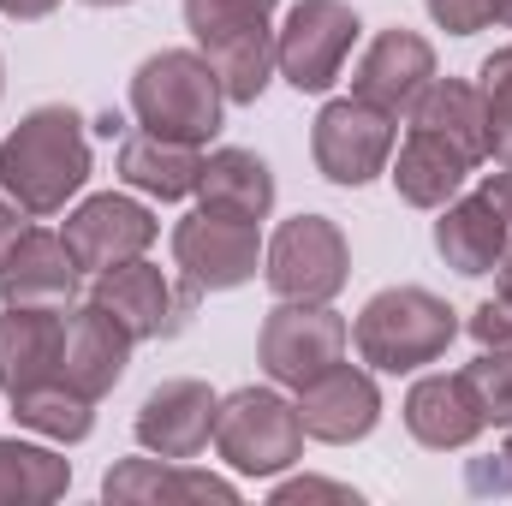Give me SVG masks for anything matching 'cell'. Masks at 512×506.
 <instances>
[{"label":"cell","instance_id":"6da1fadb","mask_svg":"<svg viewBox=\"0 0 512 506\" xmlns=\"http://www.w3.org/2000/svg\"><path fill=\"white\" fill-rule=\"evenodd\" d=\"M90 179V137L72 108H30L0 143V185L24 215H54Z\"/></svg>","mask_w":512,"mask_h":506},{"label":"cell","instance_id":"7a4b0ae2","mask_svg":"<svg viewBox=\"0 0 512 506\" xmlns=\"http://www.w3.org/2000/svg\"><path fill=\"white\" fill-rule=\"evenodd\" d=\"M221 108H227V90H221L215 66L191 48H161L131 78V114L155 137L209 143L221 131Z\"/></svg>","mask_w":512,"mask_h":506},{"label":"cell","instance_id":"3957f363","mask_svg":"<svg viewBox=\"0 0 512 506\" xmlns=\"http://www.w3.org/2000/svg\"><path fill=\"white\" fill-rule=\"evenodd\" d=\"M453 334H459V310L447 298L423 292V286H387V292H376L364 304L358 328H352L364 364L370 370H387V376L417 370V364H435L453 346Z\"/></svg>","mask_w":512,"mask_h":506},{"label":"cell","instance_id":"277c9868","mask_svg":"<svg viewBox=\"0 0 512 506\" xmlns=\"http://www.w3.org/2000/svg\"><path fill=\"white\" fill-rule=\"evenodd\" d=\"M215 447L233 471L245 477H274L304 453V423L298 405H286L268 387H239L233 399H221L215 411Z\"/></svg>","mask_w":512,"mask_h":506},{"label":"cell","instance_id":"5b68a950","mask_svg":"<svg viewBox=\"0 0 512 506\" xmlns=\"http://www.w3.org/2000/svg\"><path fill=\"white\" fill-rule=\"evenodd\" d=\"M352 274V251L328 215H298L268 239V286L280 304H328Z\"/></svg>","mask_w":512,"mask_h":506},{"label":"cell","instance_id":"8992f818","mask_svg":"<svg viewBox=\"0 0 512 506\" xmlns=\"http://www.w3.org/2000/svg\"><path fill=\"white\" fill-rule=\"evenodd\" d=\"M352 42H358V12L346 0H298L286 12V30L274 36V66L298 96H316L340 78Z\"/></svg>","mask_w":512,"mask_h":506},{"label":"cell","instance_id":"52a82bcc","mask_svg":"<svg viewBox=\"0 0 512 506\" xmlns=\"http://www.w3.org/2000/svg\"><path fill=\"white\" fill-rule=\"evenodd\" d=\"M346 340L352 328L328 304H280L262 322V370L280 387H310L334 364H346Z\"/></svg>","mask_w":512,"mask_h":506},{"label":"cell","instance_id":"ba28073f","mask_svg":"<svg viewBox=\"0 0 512 506\" xmlns=\"http://www.w3.org/2000/svg\"><path fill=\"white\" fill-rule=\"evenodd\" d=\"M310 155L334 185H370L393 155V114L358 102V96L328 102L310 131Z\"/></svg>","mask_w":512,"mask_h":506},{"label":"cell","instance_id":"9c48e42d","mask_svg":"<svg viewBox=\"0 0 512 506\" xmlns=\"http://www.w3.org/2000/svg\"><path fill=\"white\" fill-rule=\"evenodd\" d=\"M256 221H233V215H215V209H197L173 227V262L179 274L197 286V292H227V286H245L256 274Z\"/></svg>","mask_w":512,"mask_h":506},{"label":"cell","instance_id":"30bf717a","mask_svg":"<svg viewBox=\"0 0 512 506\" xmlns=\"http://www.w3.org/2000/svg\"><path fill=\"white\" fill-rule=\"evenodd\" d=\"M197 286H173L161 268H149L143 256H131L120 268H102L96 274V304H108L120 322L131 328V340H167L185 328V316L197 310Z\"/></svg>","mask_w":512,"mask_h":506},{"label":"cell","instance_id":"8fae6325","mask_svg":"<svg viewBox=\"0 0 512 506\" xmlns=\"http://www.w3.org/2000/svg\"><path fill=\"white\" fill-rule=\"evenodd\" d=\"M60 239L78 256L84 274H102V268H120V262H131V256H143L155 245V215L143 203H131V197L102 191V197H90V203H78L66 215Z\"/></svg>","mask_w":512,"mask_h":506},{"label":"cell","instance_id":"7c38bea8","mask_svg":"<svg viewBox=\"0 0 512 506\" xmlns=\"http://www.w3.org/2000/svg\"><path fill=\"white\" fill-rule=\"evenodd\" d=\"M429 84H435V48L417 30H382L364 48L358 72H352V96L370 102V108H382V114H393V120L411 114Z\"/></svg>","mask_w":512,"mask_h":506},{"label":"cell","instance_id":"4fadbf2b","mask_svg":"<svg viewBox=\"0 0 512 506\" xmlns=\"http://www.w3.org/2000/svg\"><path fill=\"white\" fill-rule=\"evenodd\" d=\"M131 328L108 310V304H78L72 316H66V346H60V376L72 381L84 399H102V393H114V381L126 376L131 364Z\"/></svg>","mask_w":512,"mask_h":506},{"label":"cell","instance_id":"5bb4252c","mask_svg":"<svg viewBox=\"0 0 512 506\" xmlns=\"http://www.w3.org/2000/svg\"><path fill=\"white\" fill-rule=\"evenodd\" d=\"M382 417V393L364 370H346L334 364L328 376H316L310 387H298V423L310 441H328V447H346V441H364Z\"/></svg>","mask_w":512,"mask_h":506},{"label":"cell","instance_id":"9a60e30c","mask_svg":"<svg viewBox=\"0 0 512 506\" xmlns=\"http://www.w3.org/2000/svg\"><path fill=\"white\" fill-rule=\"evenodd\" d=\"M215 411L221 399L203 387V381H167L143 399L137 411V441L155 453V459H197L215 435Z\"/></svg>","mask_w":512,"mask_h":506},{"label":"cell","instance_id":"2e32d148","mask_svg":"<svg viewBox=\"0 0 512 506\" xmlns=\"http://www.w3.org/2000/svg\"><path fill=\"white\" fill-rule=\"evenodd\" d=\"M60 346H66V316L36 310V304H6L0 316V387L18 399L30 387H48L60 376Z\"/></svg>","mask_w":512,"mask_h":506},{"label":"cell","instance_id":"e0dca14e","mask_svg":"<svg viewBox=\"0 0 512 506\" xmlns=\"http://www.w3.org/2000/svg\"><path fill=\"white\" fill-rule=\"evenodd\" d=\"M405 429L435 447V453H453V447H471L489 417H483V399L471 376H423L411 393H405Z\"/></svg>","mask_w":512,"mask_h":506},{"label":"cell","instance_id":"ac0fdd59","mask_svg":"<svg viewBox=\"0 0 512 506\" xmlns=\"http://www.w3.org/2000/svg\"><path fill=\"white\" fill-rule=\"evenodd\" d=\"M78 256L66 251V239L54 233H24L12 256L0 262V298L6 304H36V310H60L78 292Z\"/></svg>","mask_w":512,"mask_h":506},{"label":"cell","instance_id":"d6986e66","mask_svg":"<svg viewBox=\"0 0 512 506\" xmlns=\"http://www.w3.org/2000/svg\"><path fill=\"white\" fill-rule=\"evenodd\" d=\"M102 495L120 506H179V501H221L233 506L239 489L227 477H209V471H185L179 459H120L108 477H102Z\"/></svg>","mask_w":512,"mask_h":506},{"label":"cell","instance_id":"ffe728a7","mask_svg":"<svg viewBox=\"0 0 512 506\" xmlns=\"http://www.w3.org/2000/svg\"><path fill=\"white\" fill-rule=\"evenodd\" d=\"M471 155L465 149H453L447 137H435V131L411 126V137L399 143V161H393V185H399V197L411 203V209H447L453 197H459V185L471 179Z\"/></svg>","mask_w":512,"mask_h":506},{"label":"cell","instance_id":"44dd1931","mask_svg":"<svg viewBox=\"0 0 512 506\" xmlns=\"http://www.w3.org/2000/svg\"><path fill=\"white\" fill-rule=\"evenodd\" d=\"M435 251L447 256V268H459V274L477 280V274H495L501 268V256L512 251V227L495 215V203L477 191V197H459V203L441 209Z\"/></svg>","mask_w":512,"mask_h":506},{"label":"cell","instance_id":"7402d4cb","mask_svg":"<svg viewBox=\"0 0 512 506\" xmlns=\"http://www.w3.org/2000/svg\"><path fill=\"white\" fill-rule=\"evenodd\" d=\"M120 179L161 197V203H179L197 191L203 179V155L197 143H173V137H155V131H131L120 143Z\"/></svg>","mask_w":512,"mask_h":506},{"label":"cell","instance_id":"603a6c76","mask_svg":"<svg viewBox=\"0 0 512 506\" xmlns=\"http://www.w3.org/2000/svg\"><path fill=\"white\" fill-rule=\"evenodd\" d=\"M203 209L233 215V221H262L274 209V173L256 161L251 149H215L203 155V179H197Z\"/></svg>","mask_w":512,"mask_h":506},{"label":"cell","instance_id":"cb8c5ba5","mask_svg":"<svg viewBox=\"0 0 512 506\" xmlns=\"http://www.w3.org/2000/svg\"><path fill=\"white\" fill-rule=\"evenodd\" d=\"M411 126L447 137V143L465 149L471 161L489 155V108H483V90H471V84H459V78H435V84L417 96Z\"/></svg>","mask_w":512,"mask_h":506},{"label":"cell","instance_id":"d4e9b609","mask_svg":"<svg viewBox=\"0 0 512 506\" xmlns=\"http://www.w3.org/2000/svg\"><path fill=\"white\" fill-rule=\"evenodd\" d=\"M203 60L215 66V78H221L227 102H256V96L268 90V78H274V30H268V24L239 30V36H227V42L203 48Z\"/></svg>","mask_w":512,"mask_h":506},{"label":"cell","instance_id":"484cf974","mask_svg":"<svg viewBox=\"0 0 512 506\" xmlns=\"http://www.w3.org/2000/svg\"><path fill=\"white\" fill-rule=\"evenodd\" d=\"M12 411H18L24 429H36V435H48V441H84L90 423H96V399H84L72 381L30 387V393L12 399Z\"/></svg>","mask_w":512,"mask_h":506},{"label":"cell","instance_id":"4316f807","mask_svg":"<svg viewBox=\"0 0 512 506\" xmlns=\"http://www.w3.org/2000/svg\"><path fill=\"white\" fill-rule=\"evenodd\" d=\"M72 465L30 441H0V501H60Z\"/></svg>","mask_w":512,"mask_h":506},{"label":"cell","instance_id":"83f0119b","mask_svg":"<svg viewBox=\"0 0 512 506\" xmlns=\"http://www.w3.org/2000/svg\"><path fill=\"white\" fill-rule=\"evenodd\" d=\"M274 6H280V0H185V24H191V36H197L203 48H215V42L239 36V30L268 24Z\"/></svg>","mask_w":512,"mask_h":506},{"label":"cell","instance_id":"f1b7e54d","mask_svg":"<svg viewBox=\"0 0 512 506\" xmlns=\"http://www.w3.org/2000/svg\"><path fill=\"white\" fill-rule=\"evenodd\" d=\"M483 108H489V155L512 167V48L483 60Z\"/></svg>","mask_w":512,"mask_h":506},{"label":"cell","instance_id":"f546056e","mask_svg":"<svg viewBox=\"0 0 512 506\" xmlns=\"http://www.w3.org/2000/svg\"><path fill=\"white\" fill-rule=\"evenodd\" d=\"M465 376H471L477 399H483V417L512 429V352H483Z\"/></svg>","mask_w":512,"mask_h":506},{"label":"cell","instance_id":"4dcf8cb0","mask_svg":"<svg viewBox=\"0 0 512 506\" xmlns=\"http://www.w3.org/2000/svg\"><path fill=\"white\" fill-rule=\"evenodd\" d=\"M429 18L453 36H477L495 18V0H429Z\"/></svg>","mask_w":512,"mask_h":506},{"label":"cell","instance_id":"1f68e13d","mask_svg":"<svg viewBox=\"0 0 512 506\" xmlns=\"http://www.w3.org/2000/svg\"><path fill=\"white\" fill-rule=\"evenodd\" d=\"M471 334H477L483 352H512V304H501V298L477 304L471 310Z\"/></svg>","mask_w":512,"mask_h":506},{"label":"cell","instance_id":"d6a6232c","mask_svg":"<svg viewBox=\"0 0 512 506\" xmlns=\"http://www.w3.org/2000/svg\"><path fill=\"white\" fill-rule=\"evenodd\" d=\"M292 501H340V506H358V495L346 483H322V477H298V483H280L274 489V506H292Z\"/></svg>","mask_w":512,"mask_h":506},{"label":"cell","instance_id":"836d02e7","mask_svg":"<svg viewBox=\"0 0 512 506\" xmlns=\"http://www.w3.org/2000/svg\"><path fill=\"white\" fill-rule=\"evenodd\" d=\"M471 489H477V495H489V489H512V435H507V447H501L495 465H483V459L471 465Z\"/></svg>","mask_w":512,"mask_h":506},{"label":"cell","instance_id":"e575fe53","mask_svg":"<svg viewBox=\"0 0 512 506\" xmlns=\"http://www.w3.org/2000/svg\"><path fill=\"white\" fill-rule=\"evenodd\" d=\"M483 197L495 203V215L512 227V167H507V173H489V179H483Z\"/></svg>","mask_w":512,"mask_h":506},{"label":"cell","instance_id":"d590c367","mask_svg":"<svg viewBox=\"0 0 512 506\" xmlns=\"http://www.w3.org/2000/svg\"><path fill=\"white\" fill-rule=\"evenodd\" d=\"M18 239H24V227H18V203H0V262L12 256Z\"/></svg>","mask_w":512,"mask_h":506},{"label":"cell","instance_id":"8d00e7d4","mask_svg":"<svg viewBox=\"0 0 512 506\" xmlns=\"http://www.w3.org/2000/svg\"><path fill=\"white\" fill-rule=\"evenodd\" d=\"M54 6H60V0H0L6 18H48Z\"/></svg>","mask_w":512,"mask_h":506},{"label":"cell","instance_id":"74e56055","mask_svg":"<svg viewBox=\"0 0 512 506\" xmlns=\"http://www.w3.org/2000/svg\"><path fill=\"white\" fill-rule=\"evenodd\" d=\"M501 304H512V251L501 256Z\"/></svg>","mask_w":512,"mask_h":506},{"label":"cell","instance_id":"f35d334b","mask_svg":"<svg viewBox=\"0 0 512 506\" xmlns=\"http://www.w3.org/2000/svg\"><path fill=\"white\" fill-rule=\"evenodd\" d=\"M495 18H501V24H512V0H495Z\"/></svg>","mask_w":512,"mask_h":506},{"label":"cell","instance_id":"ab89813d","mask_svg":"<svg viewBox=\"0 0 512 506\" xmlns=\"http://www.w3.org/2000/svg\"><path fill=\"white\" fill-rule=\"evenodd\" d=\"M84 6H131V0H84Z\"/></svg>","mask_w":512,"mask_h":506},{"label":"cell","instance_id":"60d3db41","mask_svg":"<svg viewBox=\"0 0 512 506\" xmlns=\"http://www.w3.org/2000/svg\"><path fill=\"white\" fill-rule=\"evenodd\" d=\"M0 84H6V72H0Z\"/></svg>","mask_w":512,"mask_h":506}]
</instances>
